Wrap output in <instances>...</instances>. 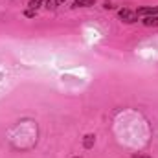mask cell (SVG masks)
<instances>
[{
  "label": "cell",
  "mask_w": 158,
  "mask_h": 158,
  "mask_svg": "<svg viewBox=\"0 0 158 158\" xmlns=\"http://www.w3.org/2000/svg\"><path fill=\"white\" fill-rule=\"evenodd\" d=\"M118 17L123 20V22H127V24H132V22H136V20H138L136 11H132V9H129V7L119 9V11H118Z\"/></svg>",
  "instance_id": "obj_1"
},
{
  "label": "cell",
  "mask_w": 158,
  "mask_h": 158,
  "mask_svg": "<svg viewBox=\"0 0 158 158\" xmlns=\"http://www.w3.org/2000/svg\"><path fill=\"white\" fill-rule=\"evenodd\" d=\"M136 15L138 17H143V15L153 17V15H158V6H153V7H138L136 9Z\"/></svg>",
  "instance_id": "obj_2"
},
{
  "label": "cell",
  "mask_w": 158,
  "mask_h": 158,
  "mask_svg": "<svg viewBox=\"0 0 158 158\" xmlns=\"http://www.w3.org/2000/svg\"><path fill=\"white\" fill-rule=\"evenodd\" d=\"M94 143H96V136H94V134H85V138H83V147H85V149H92Z\"/></svg>",
  "instance_id": "obj_3"
},
{
  "label": "cell",
  "mask_w": 158,
  "mask_h": 158,
  "mask_svg": "<svg viewBox=\"0 0 158 158\" xmlns=\"http://www.w3.org/2000/svg\"><path fill=\"white\" fill-rule=\"evenodd\" d=\"M64 2H66V0H46V2H44V7L50 11V9L59 7V6H61V4H64Z\"/></svg>",
  "instance_id": "obj_4"
},
{
  "label": "cell",
  "mask_w": 158,
  "mask_h": 158,
  "mask_svg": "<svg viewBox=\"0 0 158 158\" xmlns=\"http://www.w3.org/2000/svg\"><path fill=\"white\" fill-rule=\"evenodd\" d=\"M94 4L96 0H74V7H90Z\"/></svg>",
  "instance_id": "obj_5"
},
{
  "label": "cell",
  "mask_w": 158,
  "mask_h": 158,
  "mask_svg": "<svg viewBox=\"0 0 158 158\" xmlns=\"http://www.w3.org/2000/svg\"><path fill=\"white\" fill-rule=\"evenodd\" d=\"M143 26H158V15L145 17V19H143Z\"/></svg>",
  "instance_id": "obj_6"
},
{
  "label": "cell",
  "mask_w": 158,
  "mask_h": 158,
  "mask_svg": "<svg viewBox=\"0 0 158 158\" xmlns=\"http://www.w3.org/2000/svg\"><path fill=\"white\" fill-rule=\"evenodd\" d=\"M42 2H46V0H30L28 2V9H31V11H37L40 7V4Z\"/></svg>",
  "instance_id": "obj_7"
},
{
  "label": "cell",
  "mask_w": 158,
  "mask_h": 158,
  "mask_svg": "<svg viewBox=\"0 0 158 158\" xmlns=\"http://www.w3.org/2000/svg\"><path fill=\"white\" fill-rule=\"evenodd\" d=\"M35 15H37V11H31V9L26 11V17H35Z\"/></svg>",
  "instance_id": "obj_8"
},
{
  "label": "cell",
  "mask_w": 158,
  "mask_h": 158,
  "mask_svg": "<svg viewBox=\"0 0 158 158\" xmlns=\"http://www.w3.org/2000/svg\"><path fill=\"white\" fill-rule=\"evenodd\" d=\"M132 158H151V156H147V155H134Z\"/></svg>",
  "instance_id": "obj_9"
},
{
  "label": "cell",
  "mask_w": 158,
  "mask_h": 158,
  "mask_svg": "<svg viewBox=\"0 0 158 158\" xmlns=\"http://www.w3.org/2000/svg\"><path fill=\"white\" fill-rule=\"evenodd\" d=\"M74 158H79V156H74Z\"/></svg>",
  "instance_id": "obj_10"
}]
</instances>
